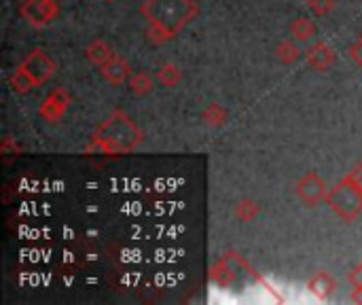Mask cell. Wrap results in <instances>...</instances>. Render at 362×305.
I'll return each mask as SVG.
<instances>
[{
	"label": "cell",
	"instance_id": "6da1fadb",
	"mask_svg": "<svg viewBox=\"0 0 362 305\" xmlns=\"http://www.w3.org/2000/svg\"><path fill=\"white\" fill-rule=\"evenodd\" d=\"M146 19V38L151 45L161 47L176 38L199 13L195 0H146L140 6Z\"/></svg>",
	"mask_w": 362,
	"mask_h": 305
},
{
	"label": "cell",
	"instance_id": "7a4b0ae2",
	"mask_svg": "<svg viewBox=\"0 0 362 305\" xmlns=\"http://www.w3.org/2000/svg\"><path fill=\"white\" fill-rule=\"evenodd\" d=\"M144 142V132L121 108L112 110L104 123L95 127L89 138L87 153H102L108 157L129 155Z\"/></svg>",
	"mask_w": 362,
	"mask_h": 305
},
{
	"label": "cell",
	"instance_id": "3957f363",
	"mask_svg": "<svg viewBox=\"0 0 362 305\" xmlns=\"http://www.w3.org/2000/svg\"><path fill=\"white\" fill-rule=\"evenodd\" d=\"M344 223L352 225L362 217V185L348 172L333 189H329L325 202Z\"/></svg>",
	"mask_w": 362,
	"mask_h": 305
},
{
	"label": "cell",
	"instance_id": "277c9868",
	"mask_svg": "<svg viewBox=\"0 0 362 305\" xmlns=\"http://www.w3.org/2000/svg\"><path fill=\"white\" fill-rule=\"evenodd\" d=\"M62 8L57 0H23L19 6L21 19H25L28 25L42 30L49 23H53L59 17Z\"/></svg>",
	"mask_w": 362,
	"mask_h": 305
},
{
	"label": "cell",
	"instance_id": "5b68a950",
	"mask_svg": "<svg viewBox=\"0 0 362 305\" xmlns=\"http://www.w3.org/2000/svg\"><path fill=\"white\" fill-rule=\"evenodd\" d=\"M19 68L25 70V74L34 81L36 87H42V85H47V83L53 79V74H55V70H57V64H55V59L49 57L40 47H36V49H32V51L25 55V59L19 64Z\"/></svg>",
	"mask_w": 362,
	"mask_h": 305
},
{
	"label": "cell",
	"instance_id": "8992f818",
	"mask_svg": "<svg viewBox=\"0 0 362 305\" xmlns=\"http://www.w3.org/2000/svg\"><path fill=\"white\" fill-rule=\"evenodd\" d=\"M295 193H297L301 204H305L308 208H316L322 202H327L329 187H327V180L318 172H308L297 180Z\"/></svg>",
	"mask_w": 362,
	"mask_h": 305
},
{
	"label": "cell",
	"instance_id": "52a82bcc",
	"mask_svg": "<svg viewBox=\"0 0 362 305\" xmlns=\"http://www.w3.org/2000/svg\"><path fill=\"white\" fill-rule=\"evenodd\" d=\"M70 102H72V96H70L64 87H55V89H51V91L45 96V100L40 102L38 115H40V119L47 121V123H59V121L66 117V113H68V108H70Z\"/></svg>",
	"mask_w": 362,
	"mask_h": 305
},
{
	"label": "cell",
	"instance_id": "ba28073f",
	"mask_svg": "<svg viewBox=\"0 0 362 305\" xmlns=\"http://www.w3.org/2000/svg\"><path fill=\"white\" fill-rule=\"evenodd\" d=\"M305 62L314 72H329L337 62V51L329 42L318 40L305 51Z\"/></svg>",
	"mask_w": 362,
	"mask_h": 305
},
{
	"label": "cell",
	"instance_id": "9c48e42d",
	"mask_svg": "<svg viewBox=\"0 0 362 305\" xmlns=\"http://www.w3.org/2000/svg\"><path fill=\"white\" fill-rule=\"evenodd\" d=\"M100 74L104 76V81H108L110 85L119 87V85H125L134 72H132L129 62L125 57H121V55L115 53V57L110 62H106L104 66H100Z\"/></svg>",
	"mask_w": 362,
	"mask_h": 305
},
{
	"label": "cell",
	"instance_id": "30bf717a",
	"mask_svg": "<svg viewBox=\"0 0 362 305\" xmlns=\"http://www.w3.org/2000/svg\"><path fill=\"white\" fill-rule=\"evenodd\" d=\"M308 291L320 299V301H327L335 295L337 291V280L329 274V272H316L310 280H308Z\"/></svg>",
	"mask_w": 362,
	"mask_h": 305
},
{
	"label": "cell",
	"instance_id": "8fae6325",
	"mask_svg": "<svg viewBox=\"0 0 362 305\" xmlns=\"http://www.w3.org/2000/svg\"><path fill=\"white\" fill-rule=\"evenodd\" d=\"M85 57L93 64V66H104L106 62H110L112 57H115V51H112V47L106 42V40H102V38H93L89 45H87V49H85Z\"/></svg>",
	"mask_w": 362,
	"mask_h": 305
},
{
	"label": "cell",
	"instance_id": "7c38bea8",
	"mask_svg": "<svg viewBox=\"0 0 362 305\" xmlns=\"http://www.w3.org/2000/svg\"><path fill=\"white\" fill-rule=\"evenodd\" d=\"M288 30H291V36H293L299 45L312 42L314 36H316V32H318L314 19H310V17H297V19H293L291 25H288Z\"/></svg>",
	"mask_w": 362,
	"mask_h": 305
},
{
	"label": "cell",
	"instance_id": "4fadbf2b",
	"mask_svg": "<svg viewBox=\"0 0 362 305\" xmlns=\"http://www.w3.org/2000/svg\"><path fill=\"white\" fill-rule=\"evenodd\" d=\"M276 57L280 64L284 66H293L301 59V49H299V42L295 38H284L278 42L276 47Z\"/></svg>",
	"mask_w": 362,
	"mask_h": 305
},
{
	"label": "cell",
	"instance_id": "5bb4252c",
	"mask_svg": "<svg viewBox=\"0 0 362 305\" xmlns=\"http://www.w3.org/2000/svg\"><path fill=\"white\" fill-rule=\"evenodd\" d=\"M202 119H204V123H206L208 127L221 130V127L227 125L229 113H227V108L221 106V104H208V106L204 108V113H202Z\"/></svg>",
	"mask_w": 362,
	"mask_h": 305
},
{
	"label": "cell",
	"instance_id": "9a60e30c",
	"mask_svg": "<svg viewBox=\"0 0 362 305\" xmlns=\"http://www.w3.org/2000/svg\"><path fill=\"white\" fill-rule=\"evenodd\" d=\"M157 81L163 87H168V89L178 87L182 83V70H180V66H176V64H163L159 68V72H157Z\"/></svg>",
	"mask_w": 362,
	"mask_h": 305
},
{
	"label": "cell",
	"instance_id": "2e32d148",
	"mask_svg": "<svg viewBox=\"0 0 362 305\" xmlns=\"http://www.w3.org/2000/svg\"><path fill=\"white\" fill-rule=\"evenodd\" d=\"M127 87H129V91L134 96L144 98V96H148L153 91V76L148 72H136V74L129 76Z\"/></svg>",
	"mask_w": 362,
	"mask_h": 305
},
{
	"label": "cell",
	"instance_id": "e0dca14e",
	"mask_svg": "<svg viewBox=\"0 0 362 305\" xmlns=\"http://www.w3.org/2000/svg\"><path fill=\"white\" fill-rule=\"evenodd\" d=\"M8 85L13 87V91L17 93V96H25V93H30L32 89H36V85H34V81L25 74V70L23 68H15L13 70V74L8 76Z\"/></svg>",
	"mask_w": 362,
	"mask_h": 305
},
{
	"label": "cell",
	"instance_id": "ac0fdd59",
	"mask_svg": "<svg viewBox=\"0 0 362 305\" xmlns=\"http://www.w3.org/2000/svg\"><path fill=\"white\" fill-rule=\"evenodd\" d=\"M259 214H261V206H259V202H255L250 197L240 200L235 206V217L242 223H252L255 219H259Z\"/></svg>",
	"mask_w": 362,
	"mask_h": 305
},
{
	"label": "cell",
	"instance_id": "d6986e66",
	"mask_svg": "<svg viewBox=\"0 0 362 305\" xmlns=\"http://www.w3.org/2000/svg\"><path fill=\"white\" fill-rule=\"evenodd\" d=\"M308 6L316 17H327L337 6V0H308Z\"/></svg>",
	"mask_w": 362,
	"mask_h": 305
},
{
	"label": "cell",
	"instance_id": "ffe728a7",
	"mask_svg": "<svg viewBox=\"0 0 362 305\" xmlns=\"http://www.w3.org/2000/svg\"><path fill=\"white\" fill-rule=\"evenodd\" d=\"M348 282H350L352 291H362V261L348 274Z\"/></svg>",
	"mask_w": 362,
	"mask_h": 305
},
{
	"label": "cell",
	"instance_id": "44dd1931",
	"mask_svg": "<svg viewBox=\"0 0 362 305\" xmlns=\"http://www.w3.org/2000/svg\"><path fill=\"white\" fill-rule=\"evenodd\" d=\"M0 151H2V155H21V146H19L11 136H6V138L2 140Z\"/></svg>",
	"mask_w": 362,
	"mask_h": 305
},
{
	"label": "cell",
	"instance_id": "7402d4cb",
	"mask_svg": "<svg viewBox=\"0 0 362 305\" xmlns=\"http://www.w3.org/2000/svg\"><path fill=\"white\" fill-rule=\"evenodd\" d=\"M350 57H352V62L362 70V36L350 47Z\"/></svg>",
	"mask_w": 362,
	"mask_h": 305
},
{
	"label": "cell",
	"instance_id": "603a6c76",
	"mask_svg": "<svg viewBox=\"0 0 362 305\" xmlns=\"http://www.w3.org/2000/svg\"><path fill=\"white\" fill-rule=\"evenodd\" d=\"M350 174H352V176H354V178H356V180H358V183L362 185V161L361 163H356V166L352 168V172H350Z\"/></svg>",
	"mask_w": 362,
	"mask_h": 305
},
{
	"label": "cell",
	"instance_id": "cb8c5ba5",
	"mask_svg": "<svg viewBox=\"0 0 362 305\" xmlns=\"http://www.w3.org/2000/svg\"><path fill=\"white\" fill-rule=\"evenodd\" d=\"M354 304H361L362 305V291H352V297H350Z\"/></svg>",
	"mask_w": 362,
	"mask_h": 305
},
{
	"label": "cell",
	"instance_id": "d4e9b609",
	"mask_svg": "<svg viewBox=\"0 0 362 305\" xmlns=\"http://www.w3.org/2000/svg\"><path fill=\"white\" fill-rule=\"evenodd\" d=\"M106 2H117V0H106Z\"/></svg>",
	"mask_w": 362,
	"mask_h": 305
}]
</instances>
